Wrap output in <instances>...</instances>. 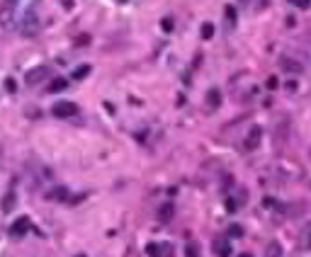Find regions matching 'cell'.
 I'll use <instances>...</instances> for the list:
<instances>
[{
    "label": "cell",
    "mask_w": 311,
    "mask_h": 257,
    "mask_svg": "<svg viewBox=\"0 0 311 257\" xmlns=\"http://www.w3.org/2000/svg\"><path fill=\"white\" fill-rule=\"evenodd\" d=\"M51 112H54V116H58V119H68V116L78 114V105H76V102L63 100V102H56V105L51 107Z\"/></svg>",
    "instance_id": "3957f363"
},
{
    "label": "cell",
    "mask_w": 311,
    "mask_h": 257,
    "mask_svg": "<svg viewBox=\"0 0 311 257\" xmlns=\"http://www.w3.org/2000/svg\"><path fill=\"white\" fill-rule=\"evenodd\" d=\"M146 253L151 257H173V245L170 243H151L146 248Z\"/></svg>",
    "instance_id": "8992f818"
},
{
    "label": "cell",
    "mask_w": 311,
    "mask_h": 257,
    "mask_svg": "<svg viewBox=\"0 0 311 257\" xmlns=\"http://www.w3.org/2000/svg\"><path fill=\"white\" fill-rule=\"evenodd\" d=\"M265 257H284V250L280 243H267L265 248Z\"/></svg>",
    "instance_id": "5bb4252c"
},
{
    "label": "cell",
    "mask_w": 311,
    "mask_h": 257,
    "mask_svg": "<svg viewBox=\"0 0 311 257\" xmlns=\"http://www.w3.org/2000/svg\"><path fill=\"white\" fill-rule=\"evenodd\" d=\"M277 85H280V83H277V78H275V75H272V78H267V87H270V90H277Z\"/></svg>",
    "instance_id": "603a6c76"
},
{
    "label": "cell",
    "mask_w": 311,
    "mask_h": 257,
    "mask_svg": "<svg viewBox=\"0 0 311 257\" xmlns=\"http://www.w3.org/2000/svg\"><path fill=\"white\" fill-rule=\"evenodd\" d=\"M265 5H267V0H253V7H255V10H263Z\"/></svg>",
    "instance_id": "cb8c5ba5"
},
{
    "label": "cell",
    "mask_w": 311,
    "mask_h": 257,
    "mask_svg": "<svg viewBox=\"0 0 311 257\" xmlns=\"http://www.w3.org/2000/svg\"><path fill=\"white\" fill-rule=\"evenodd\" d=\"M15 209V194L12 192H7L5 194V199H2V214H10Z\"/></svg>",
    "instance_id": "2e32d148"
},
{
    "label": "cell",
    "mask_w": 311,
    "mask_h": 257,
    "mask_svg": "<svg viewBox=\"0 0 311 257\" xmlns=\"http://www.w3.org/2000/svg\"><path fill=\"white\" fill-rule=\"evenodd\" d=\"M12 25H15V29H17L22 37H34V34L39 32V17L34 15V10H29L25 15H20Z\"/></svg>",
    "instance_id": "6da1fadb"
},
{
    "label": "cell",
    "mask_w": 311,
    "mask_h": 257,
    "mask_svg": "<svg viewBox=\"0 0 311 257\" xmlns=\"http://www.w3.org/2000/svg\"><path fill=\"white\" fill-rule=\"evenodd\" d=\"M226 20H228V25H233V20H236V12H233V7H231V5L226 7Z\"/></svg>",
    "instance_id": "7402d4cb"
},
{
    "label": "cell",
    "mask_w": 311,
    "mask_h": 257,
    "mask_svg": "<svg viewBox=\"0 0 311 257\" xmlns=\"http://www.w3.org/2000/svg\"><path fill=\"white\" fill-rule=\"evenodd\" d=\"M289 2H294L297 7H309V0H289Z\"/></svg>",
    "instance_id": "d4e9b609"
},
{
    "label": "cell",
    "mask_w": 311,
    "mask_h": 257,
    "mask_svg": "<svg viewBox=\"0 0 311 257\" xmlns=\"http://www.w3.org/2000/svg\"><path fill=\"white\" fill-rule=\"evenodd\" d=\"M66 85H68L66 78H54V80L49 83V92H61V90H66Z\"/></svg>",
    "instance_id": "9a60e30c"
},
{
    "label": "cell",
    "mask_w": 311,
    "mask_h": 257,
    "mask_svg": "<svg viewBox=\"0 0 311 257\" xmlns=\"http://www.w3.org/2000/svg\"><path fill=\"white\" fill-rule=\"evenodd\" d=\"M5 87H7V92H15V90H17V83H15L12 78H5Z\"/></svg>",
    "instance_id": "44dd1931"
},
{
    "label": "cell",
    "mask_w": 311,
    "mask_h": 257,
    "mask_svg": "<svg viewBox=\"0 0 311 257\" xmlns=\"http://www.w3.org/2000/svg\"><path fill=\"white\" fill-rule=\"evenodd\" d=\"M27 230H29V219L22 216V219H17V221L10 226V235H12V238H20V235H25Z\"/></svg>",
    "instance_id": "9c48e42d"
},
{
    "label": "cell",
    "mask_w": 311,
    "mask_h": 257,
    "mask_svg": "<svg viewBox=\"0 0 311 257\" xmlns=\"http://www.w3.org/2000/svg\"><path fill=\"white\" fill-rule=\"evenodd\" d=\"M299 250H311V223H307L302 233H299Z\"/></svg>",
    "instance_id": "8fae6325"
},
{
    "label": "cell",
    "mask_w": 311,
    "mask_h": 257,
    "mask_svg": "<svg viewBox=\"0 0 311 257\" xmlns=\"http://www.w3.org/2000/svg\"><path fill=\"white\" fill-rule=\"evenodd\" d=\"M88 73H90V66H78V68L73 71V78H76V80H83Z\"/></svg>",
    "instance_id": "ac0fdd59"
},
{
    "label": "cell",
    "mask_w": 311,
    "mask_h": 257,
    "mask_svg": "<svg viewBox=\"0 0 311 257\" xmlns=\"http://www.w3.org/2000/svg\"><path fill=\"white\" fill-rule=\"evenodd\" d=\"M214 255L217 257H231V245H228V240H224V238L214 240Z\"/></svg>",
    "instance_id": "7c38bea8"
},
{
    "label": "cell",
    "mask_w": 311,
    "mask_h": 257,
    "mask_svg": "<svg viewBox=\"0 0 311 257\" xmlns=\"http://www.w3.org/2000/svg\"><path fill=\"white\" fill-rule=\"evenodd\" d=\"M207 105H209V110H217V107L222 105V92H219L217 87H212V90L207 92Z\"/></svg>",
    "instance_id": "4fadbf2b"
},
{
    "label": "cell",
    "mask_w": 311,
    "mask_h": 257,
    "mask_svg": "<svg viewBox=\"0 0 311 257\" xmlns=\"http://www.w3.org/2000/svg\"><path fill=\"white\" fill-rule=\"evenodd\" d=\"M173 214H175V206H173L170 201L158 206V221H161V223H168L170 219H173Z\"/></svg>",
    "instance_id": "30bf717a"
},
{
    "label": "cell",
    "mask_w": 311,
    "mask_h": 257,
    "mask_svg": "<svg viewBox=\"0 0 311 257\" xmlns=\"http://www.w3.org/2000/svg\"><path fill=\"white\" fill-rule=\"evenodd\" d=\"M246 201H248V192H246V187H236V194H233L231 199H226V209L233 214V211L243 209Z\"/></svg>",
    "instance_id": "277c9868"
},
{
    "label": "cell",
    "mask_w": 311,
    "mask_h": 257,
    "mask_svg": "<svg viewBox=\"0 0 311 257\" xmlns=\"http://www.w3.org/2000/svg\"><path fill=\"white\" fill-rule=\"evenodd\" d=\"M34 2H37V0H2L5 12H7V25H10V22H15L20 15L29 12V10L34 7Z\"/></svg>",
    "instance_id": "7a4b0ae2"
},
{
    "label": "cell",
    "mask_w": 311,
    "mask_h": 257,
    "mask_svg": "<svg viewBox=\"0 0 311 257\" xmlns=\"http://www.w3.org/2000/svg\"><path fill=\"white\" fill-rule=\"evenodd\" d=\"M238 257H251V255H248V253H243V255H238Z\"/></svg>",
    "instance_id": "4316f807"
},
{
    "label": "cell",
    "mask_w": 311,
    "mask_h": 257,
    "mask_svg": "<svg viewBox=\"0 0 311 257\" xmlns=\"http://www.w3.org/2000/svg\"><path fill=\"white\" fill-rule=\"evenodd\" d=\"M76 257H88V255H76Z\"/></svg>",
    "instance_id": "83f0119b"
},
{
    "label": "cell",
    "mask_w": 311,
    "mask_h": 257,
    "mask_svg": "<svg viewBox=\"0 0 311 257\" xmlns=\"http://www.w3.org/2000/svg\"><path fill=\"white\" fill-rule=\"evenodd\" d=\"M46 78H49V68H46V66H37V68L27 71L25 83H27V85H39V83L46 80Z\"/></svg>",
    "instance_id": "5b68a950"
},
{
    "label": "cell",
    "mask_w": 311,
    "mask_h": 257,
    "mask_svg": "<svg viewBox=\"0 0 311 257\" xmlns=\"http://www.w3.org/2000/svg\"><path fill=\"white\" fill-rule=\"evenodd\" d=\"M228 235H233V238H241V235H243V228H241V226H231V228H228Z\"/></svg>",
    "instance_id": "ffe728a7"
},
{
    "label": "cell",
    "mask_w": 311,
    "mask_h": 257,
    "mask_svg": "<svg viewBox=\"0 0 311 257\" xmlns=\"http://www.w3.org/2000/svg\"><path fill=\"white\" fill-rule=\"evenodd\" d=\"M163 29H166V32H170V29H173V20H163Z\"/></svg>",
    "instance_id": "484cf974"
},
{
    "label": "cell",
    "mask_w": 311,
    "mask_h": 257,
    "mask_svg": "<svg viewBox=\"0 0 311 257\" xmlns=\"http://www.w3.org/2000/svg\"><path fill=\"white\" fill-rule=\"evenodd\" d=\"M263 141V129L260 126H253L251 131H248V136H246V141H243V150H255L258 146Z\"/></svg>",
    "instance_id": "52a82bcc"
},
{
    "label": "cell",
    "mask_w": 311,
    "mask_h": 257,
    "mask_svg": "<svg viewBox=\"0 0 311 257\" xmlns=\"http://www.w3.org/2000/svg\"><path fill=\"white\" fill-rule=\"evenodd\" d=\"M214 37V25L212 22H204L202 25V39H212Z\"/></svg>",
    "instance_id": "e0dca14e"
},
{
    "label": "cell",
    "mask_w": 311,
    "mask_h": 257,
    "mask_svg": "<svg viewBox=\"0 0 311 257\" xmlns=\"http://www.w3.org/2000/svg\"><path fill=\"white\" fill-rule=\"evenodd\" d=\"M280 68H282V71H287V73H302V71H304L302 61H294V58H289V56L280 58Z\"/></svg>",
    "instance_id": "ba28073f"
},
{
    "label": "cell",
    "mask_w": 311,
    "mask_h": 257,
    "mask_svg": "<svg viewBox=\"0 0 311 257\" xmlns=\"http://www.w3.org/2000/svg\"><path fill=\"white\" fill-rule=\"evenodd\" d=\"M185 253H187V257H199V245L197 243H187Z\"/></svg>",
    "instance_id": "d6986e66"
}]
</instances>
